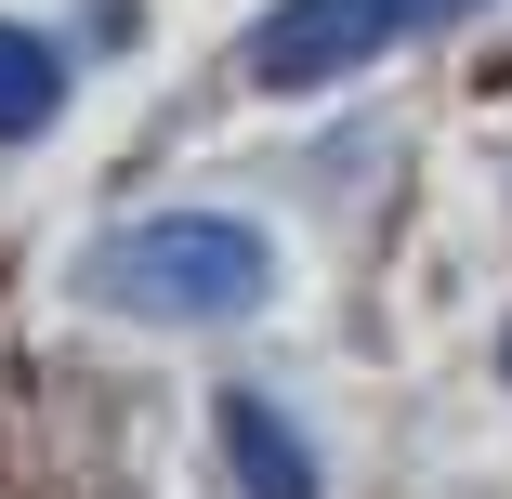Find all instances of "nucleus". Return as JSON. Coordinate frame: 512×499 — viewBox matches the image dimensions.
Instances as JSON below:
<instances>
[{
    "mask_svg": "<svg viewBox=\"0 0 512 499\" xmlns=\"http://www.w3.org/2000/svg\"><path fill=\"white\" fill-rule=\"evenodd\" d=\"M79 289H92L106 316L224 329V316H250L263 289H276V250H263V224H237V211H158V224H119L106 250H92Z\"/></svg>",
    "mask_w": 512,
    "mask_h": 499,
    "instance_id": "nucleus-1",
    "label": "nucleus"
},
{
    "mask_svg": "<svg viewBox=\"0 0 512 499\" xmlns=\"http://www.w3.org/2000/svg\"><path fill=\"white\" fill-rule=\"evenodd\" d=\"M460 14H486V0H276V14L250 27V79L263 92H316V79L421 40V27H460Z\"/></svg>",
    "mask_w": 512,
    "mask_h": 499,
    "instance_id": "nucleus-2",
    "label": "nucleus"
},
{
    "mask_svg": "<svg viewBox=\"0 0 512 499\" xmlns=\"http://www.w3.org/2000/svg\"><path fill=\"white\" fill-rule=\"evenodd\" d=\"M224 460H237L250 499H316V447H302L263 394H224Z\"/></svg>",
    "mask_w": 512,
    "mask_h": 499,
    "instance_id": "nucleus-3",
    "label": "nucleus"
},
{
    "mask_svg": "<svg viewBox=\"0 0 512 499\" xmlns=\"http://www.w3.org/2000/svg\"><path fill=\"white\" fill-rule=\"evenodd\" d=\"M53 106H66V53L40 27H0V145H27Z\"/></svg>",
    "mask_w": 512,
    "mask_h": 499,
    "instance_id": "nucleus-4",
    "label": "nucleus"
},
{
    "mask_svg": "<svg viewBox=\"0 0 512 499\" xmlns=\"http://www.w3.org/2000/svg\"><path fill=\"white\" fill-rule=\"evenodd\" d=\"M499 355H512V342H499Z\"/></svg>",
    "mask_w": 512,
    "mask_h": 499,
    "instance_id": "nucleus-5",
    "label": "nucleus"
}]
</instances>
